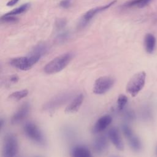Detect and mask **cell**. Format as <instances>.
I'll return each instance as SVG.
<instances>
[{
	"label": "cell",
	"mask_w": 157,
	"mask_h": 157,
	"mask_svg": "<svg viewBox=\"0 0 157 157\" xmlns=\"http://www.w3.org/2000/svg\"><path fill=\"white\" fill-rule=\"evenodd\" d=\"M39 61L36 58L28 55L27 56H21L12 58L10 61V64L13 67L21 70H29L36 63Z\"/></svg>",
	"instance_id": "8992f818"
},
{
	"label": "cell",
	"mask_w": 157,
	"mask_h": 157,
	"mask_svg": "<svg viewBox=\"0 0 157 157\" xmlns=\"http://www.w3.org/2000/svg\"><path fill=\"white\" fill-rule=\"evenodd\" d=\"M31 110V105L28 102L23 103L13 113L11 117V123L17 124L21 122L28 115Z\"/></svg>",
	"instance_id": "30bf717a"
},
{
	"label": "cell",
	"mask_w": 157,
	"mask_h": 157,
	"mask_svg": "<svg viewBox=\"0 0 157 157\" xmlns=\"http://www.w3.org/2000/svg\"><path fill=\"white\" fill-rule=\"evenodd\" d=\"M25 136L34 143L44 146L46 144V139L42 131L39 127L32 121L26 122L23 127Z\"/></svg>",
	"instance_id": "7a4b0ae2"
},
{
	"label": "cell",
	"mask_w": 157,
	"mask_h": 157,
	"mask_svg": "<svg viewBox=\"0 0 157 157\" xmlns=\"http://www.w3.org/2000/svg\"><path fill=\"white\" fill-rule=\"evenodd\" d=\"M71 93H63L53 97L43 105V109L45 111H52L65 104L72 98Z\"/></svg>",
	"instance_id": "52a82bcc"
},
{
	"label": "cell",
	"mask_w": 157,
	"mask_h": 157,
	"mask_svg": "<svg viewBox=\"0 0 157 157\" xmlns=\"http://www.w3.org/2000/svg\"><path fill=\"white\" fill-rule=\"evenodd\" d=\"M108 147V140L105 136L101 135L97 137L93 143V148L98 154L103 153Z\"/></svg>",
	"instance_id": "4fadbf2b"
},
{
	"label": "cell",
	"mask_w": 157,
	"mask_h": 157,
	"mask_svg": "<svg viewBox=\"0 0 157 157\" xmlns=\"http://www.w3.org/2000/svg\"><path fill=\"white\" fill-rule=\"evenodd\" d=\"M18 1H19V0H10V1L7 2V6H12L16 4Z\"/></svg>",
	"instance_id": "4316f807"
},
{
	"label": "cell",
	"mask_w": 157,
	"mask_h": 157,
	"mask_svg": "<svg viewBox=\"0 0 157 157\" xmlns=\"http://www.w3.org/2000/svg\"><path fill=\"white\" fill-rule=\"evenodd\" d=\"M66 24V21L64 19H59L56 22V27L58 30H61L63 29Z\"/></svg>",
	"instance_id": "cb8c5ba5"
},
{
	"label": "cell",
	"mask_w": 157,
	"mask_h": 157,
	"mask_svg": "<svg viewBox=\"0 0 157 157\" xmlns=\"http://www.w3.org/2000/svg\"><path fill=\"white\" fill-rule=\"evenodd\" d=\"M84 99V95L82 93H80L77 95L69 104L68 105L65 109V112L67 113H74L77 112L81 105L83 103Z\"/></svg>",
	"instance_id": "5bb4252c"
},
{
	"label": "cell",
	"mask_w": 157,
	"mask_h": 157,
	"mask_svg": "<svg viewBox=\"0 0 157 157\" xmlns=\"http://www.w3.org/2000/svg\"><path fill=\"white\" fill-rule=\"evenodd\" d=\"M156 152H157V148H156Z\"/></svg>",
	"instance_id": "f546056e"
},
{
	"label": "cell",
	"mask_w": 157,
	"mask_h": 157,
	"mask_svg": "<svg viewBox=\"0 0 157 157\" xmlns=\"http://www.w3.org/2000/svg\"><path fill=\"white\" fill-rule=\"evenodd\" d=\"M48 50V47L44 43H40L34 47V48L29 52V54L37 56L41 58Z\"/></svg>",
	"instance_id": "2e32d148"
},
{
	"label": "cell",
	"mask_w": 157,
	"mask_h": 157,
	"mask_svg": "<svg viewBox=\"0 0 157 157\" xmlns=\"http://www.w3.org/2000/svg\"><path fill=\"white\" fill-rule=\"evenodd\" d=\"M115 83V80L110 76H103L97 78L94 83L93 91L96 94H103L110 90Z\"/></svg>",
	"instance_id": "5b68a950"
},
{
	"label": "cell",
	"mask_w": 157,
	"mask_h": 157,
	"mask_svg": "<svg viewBox=\"0 0 157 157\" xmlns=\"http://www.w3.org/2000/svg\"><path fill=\"white\" fill-rule=\"evenodd\" d=\"M128 103V98L124 94H120L119 95L117 101V106H116V110L118 112L122 111L126 105Z\"/></svg>",
	"instance_id": "ffe728a7"
},
{
	"label": "cell",
	"mask_w": 157,
	"mask_h": 157,
	"mask_svg": "<svg viewBox=\"0 0 157 157\" xmlns=\"http://www.w3.org/2000/svg\"><path fill=\"white\" fill-rule=\"evenodd\" d=\"M144 44L146 51L149 53H153L156 45L155 37L151 34H147L145 37Z\"/></svg>",
	"instance_id": "e0dca14e"
},
{
	"label": "cell",
	"mask_w": 157,
	"mask_h": 157,
	"mask_svg": "<svg viewBox=\"0 0 157 157\" xmlns=\"http://www.w3.org/2000/svg\"><path fill=\"white\" fill-rule=\"evenodd\" d=\"M112 118L109 115H104L101 117L94 123L92 132L94 134H98L104 131L112 123Z\"/></svg>",
	"instance_id": "8fae6325"
},
{
	"label": "cell",
	"mask_w": 157,
	"mask_h": 157,
	"mask_svg": "<svg viewBox=\"0 0 157 157\" xmlns=\"http://www.w3.org/2000/svg\"><path fill=\"white\" fill-rule=\"evenodd\" d=\"M19 80V77H18L17 75H11L9 79V82L10 83H12V84H13V83H17Z\"/></svg>",
	"instance_id": "484cf974"
},
{
	"label": "cell",
	"mask_w": 157,
	"mask_h": 157,
	"mask_svg": "<svg viewBox=\"0 0 157 157\" xmlns=\"http://www.w3.org/2000/svg\"><path fill=\"white\" fill-rule=\"evenodd\" d=\"M110 157H118V156H115V155H113V156H110Z\"/></svg>",
	"instance_id": "83f0119b"
},
{
	"label": "cell",
	"mask_w": 157,
	"mask_h": 157,
	"mask_svg": "<svg viewBox=\"0 0 157 157\" xmlns=\"http://www.w3.org/2000/svg\"><path fill=\"white\" fill-rule=\"evenodd\" d=\"M121 129L131 149L136 152L140 151L142 150V145L139 138L134 134L132 130L128 125L123 124Z\"/></svg>",
	"instance_id": "ba28073f"
},
{
	"label": "cell",
	"mask_w": 157,
	"mask_h": 157,
	"mask_svg": "<svg viewBox=\"0 0 157 157\" xmlns=\"http://www.w3.org/2000/svg\"><path fill=\"white\" fill-rule=\"evenodd\" d=\"M71 157H93L91 151L85 146L77 145L71 150Z\"/></svg>",
	"instance_id": "9a60e30c"
},
{
	"label": "cell",
	"mask_w": 157,
	"mask_h": 157,
	"mask_svg": "<svg viewBox=\"0 0 157 157\" xmlns=\"http://www.w3.org/2000/svg\"><path fill=\"white\" fill-rule=\"evenodd\" d=\"M29 6H30L29 3H26L25 4L21 5V6H20L14 9L13 10H11L10 12H9L6 14L9 15H12V16H15L17 15L21 14V13L25 12L29 8Z\"/></svg>",
	"instance_id": "44dd1931"
},
{
	"label": "cell",
	"mask_w": 157,
	"mask_h": 157,
	"mask_svg": "<svg viewBox=\"0 0 157 157\" xmlns=\"http://www.w3.org/2000/svg\"><path fill=\"white\" fill-rule=\"evenodd\" d=\"M108 137L111 142L116 147L117 149L120 151L123 150V142L117 128L115 127L110 128L108 131Z\"/></svg>",
	"instance_id": "7c38bea8"
},
{
	"label": "cell",
	"mask_w": 157,
	"mask_h": 157,
	"mask_svg": "<svg viewBox=\"0 0 157 157\" xmlns=\"http://www.w3.org/2000/svg\"><path fill=\"white\" fill-rule=\"evenodd\" d=\"M36 157H41V156H36Z\"/></svg>",
	"instance_id": "f1b7e54d"
},
{
	"label": "cell",
	"mask_w": 157,
	"mask_h": 157,
	"mask_svg": "<svg viewBox=\"0 0 157 157\" xmlns=\"http://www.w3.org/2000/svg\"><path fill=\"white\" fill-rule=\"evenodd\" d=\"M72 3V0H61L59 2V6L64 9L68 8L71 6Z\"/></svg>",
	"instance_id": "d4e9b609"
},
{
	"label": "cell",
	"mask_w": 157,
	"mask_h": 157,
	"mask_svg": "<svg viewBox=\"0 0 157 157\" xmlns=\"http://www.w3.org/2000/svg\"><path fill=\"white\" fill-rule=\"evenodd\" d=\"M18 150V142L17 136L12 133L5 135L2 146L1 157H16Z\"/></svg>",
	"instance_id": "3957f363"
},
{
	"label": "cell",
	"mask_w": 157,
	"mask_h": 157,
	"mask_svg": "<svg viewBox=\"0 0 157 157\" xmlns=\"http://www.w3.org/2000/svg\"><path fill=\"white\" fill-rule=\"evenodd\" d=\"M28 94V90L26 89H23V90H21L11 93L9 95V98L12 100L19 101L25 98Z\"/></svg>",
	"instance_id": "d6986e66"
},
{
	"label": "cell",
	"mask_w": 157,
	"mask_h": 157,
	"mask_svg": "<svg viewBox=\"0 0 157 157\" xmlns=\"http://www.w3.org/2000/svg\"><path fill=\"white\" fill-rule=\"evenodd\" d=\"M124 118L128 121H132L135 118V114L131 110H126L123 115Z\"/></svg>",
	"instance_id": "603a6c76"
},
{
	"label": "cell",
	"mask_w": 157,
	"mask_h": 157,
	"mask_svg": "<svg viewBox=\"0 0 157 157\" xmlns=\"http://www.w3.org/2000/svg\"><path fill=\"white\" fill-rule=\"evenodd\" d=\"M73 58L72 53L62 54L48 63L44 68V71L47 74H53L60 72L64 69Z\"/></svg>",
	"instance_id": "6da1fadb"
},
{
	"label": "cell",
	"mask_w": 157,
	"mask_h": 157,
	"mask_svg": "<svg viewBox=\"0 0 157 157\" xmlns=\"http://www.w3.org/2000/svg\"><path fill=\"white\" fill-rule=\"evenodd\" d=\"M115 2H116V1L115 0V1H112L111 2L109 3L108 4L97 7L93 8V9H90V10L87 11L85 13H84L83 15V16L80 18V20L78 22V27L80 28H84L97 13L109 8L110 6L113 5L115 3Z\"/></svg>",
	"instance_id": "9c48e42d"
},
{
	"label": "cell",
	"mask_w": 157,
	"mask_h": 157,
	"mask_svg": "<svg viewBox=\"0 0 157 157\" xmlns=\"http://www.w3.org/2000/svg\"><path fill=\"white\" fill-rule=\"evenodd\" d=\"M151 0H129L124 4L123 7L126 8H142L148 5Z\"/></svg>",
	"instance_id": "ac0fdd59"
},
{
	"label": "cell",
	"mask_w": 157,
	"mask_h": 157,
	"mask_svg": "<svg viewBox=\"0 0 157 157\" xmlns=\"http://www.w3.org/2000/svg\"><path fill=\"white\" fill-rule=\"evenodd\" d=\"M1 19L2 21L4 22H8V23H11V22H15L17 20V18L15 17V16H12V15H9L7 14H4V15L1 16Z\"/></svg>",
	"instance_id": "7402d4cb"
},
{
	"label": "cell",
	"mask_w": 157,
	"mask_h": 157,
	"mask_svg": "<svg viewBox=\"0 0 157 157\" xmlns=\"http://www.w3.org/2000/svg\"><path fill=\"white\" fill-rule=\"evenodd\" d=\"M146 79L145 72H139L134 75L126 85V91L132 96H136L144 88Z\"/></svg>",
	"instance_id": "277c9868"
}]
</instances>
